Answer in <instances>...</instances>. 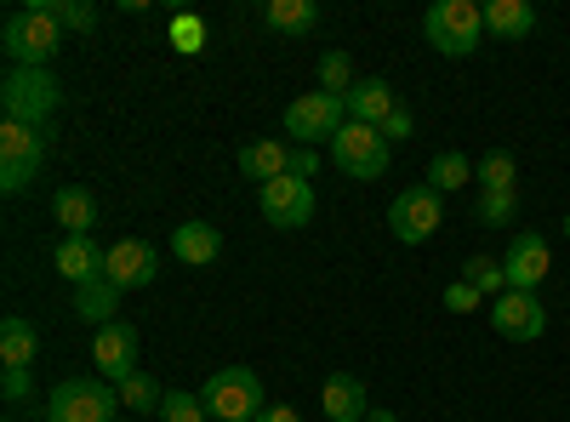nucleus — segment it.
<instances>
[{
  "label": "nucleus",
  "instance_id": "4c0bfd02",
  "mask_svg": "<svg viewBox=\"0 0 570 422\" xmlns=\"http://www.w3.org/2000/svg\"><path fill=\"white\" fill-rule=\"evenodd\" d=\"M376 131H383V137H389V149H394L400 137H411V115H405V109H394V115H389L383 126H376Z\"/></svg>",
  "mask_w": 570,
  "mask_h": 422
},
{
  "label": "nucleus",
  "instance_id": "9b49d317",
  "mask_svg": "<svg viewBox=\"0 0 570 422\" xmlns=\"http://www.w3.org/2000/svg\"><path fill=\"white\" fill-rule=\"evenodd\" d=\"M155 274H160V252L149 241H115L109 246L104 279L115 292H142V286H155Z\"/></svg>",
  "mask_w": 570,
  "mask_h": 422
},
{
  "label": "nucleus",
  "instance_id": "72a5a7b5",
  "mask_svg": "<svg viewBox=\"0 0 570 422\" xmlns=\"http://www.w3.org/2000/svg\"><path fill=\"white\" fill-rule=\"evenodd\" d=\"M480 303H485V297L473 292L468 279H451V286H445V308H451V314H473V308H480Z\"/></svg>",
  "mask_w": 570,
  "mask_h": 422
},
{
  "label": "nucleus",
  "instance_id": "a19ab883",
  "mask_svg": "<svg viewBox=\"0 0 570 422\" xmlns=\"http://www.w3.org/2000/svg\"><path fill=\"white\" fill-rule=\"evenodd\" d=\"M564 241H570V212H564Z\"/></svg>",
  "mask_w": 570,
  "mask_h": 422
},
{
  "label": "nucleus",
  "instance_id": "f03ea898",
  "mask_svg": "<svg viewBox=\"0 0 570 422\" xmlns=\"http://www.w3.org/2000/svg\"><path fill=\"white\" fill-rule=\"evenodd\" d=\"M422 35L440 58H473L485 46V7L480 0H434L422 18Z\"/></svg>",
  "mask_w": 570,
  "mask_h": 422
},
{
  "label": "nucleus",
  "instance_id": "a878e982",
  "mask_svg": "<svg viewBox=\"0 0 570 422\" xmlns=\"http://www.w3.org/2000/svg\"><path fill=\"white\" fill-rule=\"evenodd\" d=\"M120 297H126V292H115L109 279H98V286H80V292H75V314L109 325V320H120Z\"/></svg>",
  "mask_w": 570,
  "mask_h": 422
},
{
  "label": "nucleus",
  "instance_id": "c756f323",
  "mask_svg": "<svg viewBox=\"0 0 570 422\" xmlns=\"http://www.w3.org/2000/svg\"><path fill=\"white\" fill-rule=\"evenodd\" d=\"M160 422H212V416H206V400H200V394L171 389V394H166V405H160Z\"/></svg>",
  "mask_w": 570,
  "mask_h": 422
},
{
  "label": "nucleus",
  "instance_id": "4468645a",
  "mask_svg": "<svg viewBox=\"0 0 570 422\" xmlns=\"http://www.w3.org/2000/svg\"><path fill=\"white\" fill-rule=\"evenodd\" d=\"M104 263H109V252L91 241V234H63L58 252H52V268L69 279L75 292H80V286H98V279H104Z\"/></svg>",
  "mask_w": 570,
  "mask_h": 422
},
{
  "label": "nucleus",
  "instance_id": "6ab92c4d",
  "mask_svg": "<svg viewBox=\"0 0 570 422\" xmlns=\"http://www.w3.org/2000/svg\"><path fill=\"white\" fill-rule=\"evenodd\" d=\"M240 171L257 183H279L285 171H292V144H279V137H263V144H246L240 149Z\"/></svg>",
  "mask_w": 570,
  "mask_h": 422
},
{
  "label": "nucleus",
  "instance_id": "cd10ccee",
  "mask_svg": "<svg viewBox=\"0 0 570 422\" xmlns=\"http://www.w3.org/2000/svg\"><path fill=\"white\" fill-rule=\"evenodd\" d=\"M462 279H468V286L480 292V297H491V303H497V297L508 292V274H502V257H468V263H462Z\"/></svg>",
  "mask_w": 570,
  "mask_h": 422
},
{
  "label": "nucleus",
  "instance_id": "f704fd0d",
  "mask_svg": "<svg viewBox=\"0 0 570 422\" xmlns=\"http://www.w3.org/2000/svg\"><path fill=\"white\" fill-rule=\"evenodd\" d=\"M35 171H40V166H12V160H0V189H7V195H23L29 183H35Z\"/></svg>",
  "mask_w": 570,
  "mask_h": 422
},
{
  "label": "nucleus",
  "instance_id": "1a4fd4ad",
  "mask_svg": "<svg viewBox=\"0 0 570 422\" xmlns=\"http://www.w3.org/2000/svg\"><path fill=\"white\" fill-rule=\"evenodd\" d=\"M491 332L508 337V343H537L548 332V308L537 292H502L491 303Z\"/></svg>",
  "mask_w": 570,
  "mask_h": 422
},
{
  "label": "nucleus",
  "instance_id": "c85d7f7f",
  "mask_svg": "<svg viewBox=\"0 0 570 422\" xmlns=\"http://www.w3.org/2000/svg\"><path fill=\"white\" fill-rule=\"evenodd\" d=\"M320 91H331V98H348V91H354V63H348V52H325V58H320Z\"/></svg>",
  "mask_w": 570,
  "mask_h": 422
},
{
  "label": "nucleus",
  "instance_id": "20e7f679",
  "mask_svg": "<svg viewBox=\"0 0 570 422\" xmlns=\"http://www.w3.org/2000/svg\"><path fill=\"white\" fill-rule=\"evenodd\" d=\"M200 400H206V416H217V422H257L268 411L263 405V377L252 365H217L206 377V389H200Z\"/></svg>",
  "mask_w": 570,
  "mask_h": 422
},
{
  "label": "nucleus",
  "instance_id": "ea45409f",
  "mask_svg": "<svg viewBox=\"0 0 570 422\" xmlns=\"http://www.w3.org/2000/svg\"><path fill=\"white\" fill-rule=\"evenodd\" d=\"M365 422H400V411H365Z\"/></svg>",
  "mask_w": 570,
  "mask_h": 422
},
{
  "label": "nucleus",
  "instance_id": "b1692460",
  "mask_svg": "<svg viewBox=\"0 0 570 422\" xmlns=\"http://www.w3.org/2000/svg\"><path fill=\"white\" fill-rule=\"evenodd\" d=\"M35 354H40V337H35V325L29 320H0V365H35Z\"/></svg>",
  "mask_w": 570,
  "mask_h": 422
},
{
  "label": "nucleus",
  "instance_id": "ddd939ff",
  "mask_svg": "<svg viewBox=\"0 0 570 422\" xmlns=\"http://www.w3.org/2000/svg\"><path fill=\"white\" fill-rule=\"evenodd\" d=\"M553 268V246L542 234H513V246L502 257V274H508V292H537Z\"/></svg>",
  "mask_w": 570,
  "mask_h": 422
},
{
  "label": "nucleus",
  "instance_id": "393cba45",
  "mask_svg": "<svg viewBox=\"0 0 570 422\" xmlns=\"http://www.w3.org/2000/svg\"><path fill=\"white\" fill-rule=\"evenodd\" d=\"M52 217L63 234H91V223H98V200H91L86 189H58L52 195Z\"/></svg>",
  "mask_w": 570,
  "mask_h": 422
},
{
  "label": "nucleus",
  "instance_id": "bb28decb",
  "mask_svg": "<svg viewBox=\"0 0 570 422\" xmlns=\"http://www.w3.org/2000/svg\"><path fill=\"white\" fill-rule=\"evenodd\" d=\"M115 389H120V405H126V411H155V416H160V405H166V389L149 377V371H131V377L115 383Z\"/></svg>",
  "mask_w": 570,
  "mask_h": 422
},
{
  "label": "nucleus",
  "instance_id": "58836bf2",
  "mask_svg": "<svg viewBox=\"0 0 570 422\" xmlns=\"http://www.w3.org/2000/svg\"><path fill=\"white\" fill-rule=\"evenodd\" d=\"M257 422H303V411H297V405H268Z\"/></svg>",
  "mask_w": 570,
  "mask_h": 422
},
{
  "label": "nucleus",
  "instance_id": "39448f33",
  "mask_svg": "<svg viewBox=\"0 0 570 422\" xmlns=\"http://www.w3.org/2000/svg\"><path fill=\"white\" fill-rule=\"evenodd\" d=\"M120 411V389L104 377H63L46 394V422H115Z\"/></svg>",
  "mask_w": 570,
  "mask_h": 422
},
{
  "label": "nucleus",
  "instance_id": "5701e85b",
  "mask_svg": "<svg viewBox=\"0 0 570 422\" xmlns=\"http://www.w3.org/2000/svg\"><path fill=\"white\" fill-rule=\"evenodd\" d=\"M468 183H473V160L462 149H440L434 160H428V189L434 195H456V189H468Z\"/></svg>",
  "mask_w": 570,
  "mask_h": 422
},
{
  "label": "nucleus",
  "instance_id": "aec40b11",
  "mask_svg": "<svg viewBox=\"0 0 570 422\" xmlns=\"http://www.w3.org/2000/svg\"><path fill=\"white\" fill-rule=\"evenodd\" d=\"M0 160H12V166H40V160H46V131H40V126L7 120V126H0Z\"/></svg>",
  "mask_w": 570,
  "mask_h": 422
},
{
  "label": "nucleus",
  "instance_id": "dca6fc26",
  "mask_svg": "<svg viewBox=\"0 0 570 422\" xmlns=\"http://www.w3.org/2000/svg\"><path fill=\"white\" fill-rule=\"evenodd\" d=\"M320 411H325V422H365L371 394H365V383H360V377L337 371V377H325V389H320Z\"/></svg>",
  "mask_w": 570,
  "mask_h": 422
},
{
  "label": "nucleus",
  "instance_id": "a211bd4d",
  "mask_svg": "<svg viewBox=\"0 0 570 422\" xmlns=\"http://www.w3.org/2000/svg\"><path fill=\"white\" fill-rule=\"evenodd\" d=\"M485 35L491 40H531L537 35V7L531 0H491L485 7Z\"/></svg>",
  "mask_w": 570,
  "mask_h": 422
},
{
  "label": "nucleus",
  "instance_id": "7ed1b4c3",
  "mask_svg": "<svg viewBox=\"0 0 570 422\" xmlns=\"http://www.w3.org/2000/svg\"><path fill=\"white\" fill-rule=\"evenodd\" d=\"M63 104V86L52 69H7V80H0V109H7V120L18 126H40L58 115Z\"/></svg>",
  "mask_w": 570,
  "mask_h": 422
},
{
  "label": "nucleus",
  "instance_id": "0eeeda50",
  "mask_svg": "<svg viewBox=\"0 0 570 422\" xmlns=\"http://www.w3.org/2000/svg\"><path fill=\"white\" fill-rule=\"evenodd\" d=\"M343 126H348V104L331 98V91H303V98L285 109V137H292V144H303V149L331 144Z\"/></svg>",
  "mask_w": 570,
  "mask_h": 422
},
{
  "label": "nucleus",
  "instance_id": "f257e3e1",
  "mask_svg": "<svg viewBox=\"0 0 570 422\" xmlns=\"http://www.w3.org/2000/svg\"><path fill=\"white\" fill-rule=\"evenodd\" d=\"M63 23L46 12V0H35V7L12 12L7 29H0V46H7L12 69H52V58L63 52Z\"/></svg>",
  "mask_w": 570,
  "mask_h": 422
},
{
  "label": "nucleus",
  "instance_id": "f8f14e48",
  "mask_svg": "<svg viewBox=\"0 0 570 422\" xmlns=\"http://www.w3.org/2000/svg\"><path fill=\"white\" fill-rule=\"evenodd\" d=\"M257 200H263V217L274 228H308V217H314V183L279 177V183H263Z\"/></svg>",
  "mask_w": 570,
  "mask_h": 422
},
{
  "label": "nucleus",
  "instance_id": "6e6552de",
  "mask_svg": "<svg viewBox=\"0 0 570 422\" xmlns=\"http://www.w3.org/2000/svg\"><path fill=\"white\" fill-rule=\"evenodd\" d=\"M440 223H445V195H434L428 183H416V189H400V200L389 206V228H394L400 246H428Z\"/></svg>",
  "mask_w": 570,
  "mask_h": 422
},
{
  "label": "nucleus",
  "instance_id": "423d86ee",
  "mask_svg": "<svg viewBox=\"0 0 570 422\" xmlns=\"http://www.w3.org/2000/svg\"><path fill=\"white\" fill-rule=\"evenodd\" d=\"M325 149H331V166H337L343 177H354V183H371V177H383V171H389V137L376 131V126L348 120Z\"/></svg>",
  "mask_w": 570,
  "mask_h": 422
},
{
  "label": "nucleus",
  "instance_id": "9d476101",
  "mask_svg": "<svg viewBox=\"0 0 570 422\" xmlns=\"http://www.w3.org/2000/svg\"><path fill=\"white\" fill-rule=\"evenodd\" d=\"M91 365H98L104 383H126L137 371V325L131 320L98 325V337H91Z\"/></svg>",
  "mask_w": 570,
  "mask_h": 422
},
{
  "label": "nucleus",
  "instance_id": "e433bc0d",
  "mask_svg": "<svg viewBox=\"0 0 570 422\" xmlns=\"http://www.w3.org/2000/svg\"><path fill=\"white\" fill-rule=\"evenodd\" d=\"M0 389H7V400L18 405V400H29V371L23 365H7V383H0Z\"/></svg>",
  "mask_w": 570,
  "mask_h": 422
},
{
  "label": "nucleus",
  "instance_id": "4be33fe9",
  "mask_svg": "<svg viewBox=\"0 0 570 422\" xmlns=\"http://www.w3.org/2000/svg\"><path fill=\"white\" fill-rule=\"evenodd\" d=\"M473 183H480V195H513L519 189V160L508 149H485L480 166H473Z\"/></svg>",
  "mask_w": 570,
  "mask_h": 422
},
{
  "label": "nucleus",
  "instance_id": "2f4dec72",
  "mask_svg": "<svg viewBox=\"0 0 570 422\" xmlns=\"http://www.w3.org/2000/svg\"><path fill=\"white\" fill-rule=\"evenodd\" d=\"M46 12H52L63 29H91V23H98V7H86V0H46Z\"/></svg>",
  "mask_w": 570,
  "mask_h": 422
},
{
  "label": "nucleus",
  "instance_id": "7c9ffc66",
  "mask_svg": "<svg viewBox=\"0 0 570 422\" xmlns=\"http://www.w3.org/2000/svg\"><path fill=\"white\" fill-rule=\"evenodd\" d=\"M171 46H177L183 58H195L200 46H206V23H200L195 12H177V18H171Z\"/></svg>",
  "mask_w": 570,
  "mask_h": 422
},
{
  "label": "nucleus",
  "instance_id": "c9c22d12",
  "mask_svg": "<svg viewBox=\"0 0 570 422\" xmlns=\"http://www.w3.org/2000/svg\"><path fill=\"white\" fill-rule=\"evenodd\" d=\"M314 171H320V149L292 144V171H285V177H303V183H314Z\"/></svg>",
  "mask_w": 570,
  "mask_h": 422
},
{
  "label": "nucleus",
  "instance_id": "473e14b6",
  "mask_svg": "<svg viewBox=\"0 0 570 422\" xmlns=\"http://www.w3.org/2000/svg\"><path fill=\"white\" fill-rule=\"evenodd\" d=\"M473 212H480L485 228H508L513 212H519V189H513V195H480V206H473Z\"/></svg>",
  "mask_w": 570,
  "mask_h": 422
},
{
  "label": "nucleus",
  "instance_id": "f3484780",
  "mask_svg": "<svg viewBox=\"0 0 570 422\" xmlns=\"http://www.w3.org/2000/svg\"><path fill=\"white\" fill-rule=\"evenodd\" d=\"M348 120H360V126H383L394 109H400V98H394V86L383 80V75H365V80H354V91H348Z\"/></svg>",
  "mask_w": 570,
  "mask_h": 422
},
{
  "label": "nucleus",
  "instance_id": "79ce46f5",
  "mask_svg": "<svg viewBox=\"0 0 570 422\" xmlns=\"http://www.w3.org/2000/svg\"><path fill=\"white\" fill-rule=\"evenodd\" d=\"M115 422H131V416H115Z\"/></svg>",
  "mask_w": 570,
  "mask_h": 422
},
{
  "label": "nucleus",
  "instance_id": "412c9836",
  "mask_svg": "<svg viewBox=\"0 0 570 422\" xmlns=\"http://www.w3.org/2000/svg\"><path fill=\"white\" fill-rule=\"evenodd\" d=\"M263 23L274 35H308L320 23V7L314 0H263Z\"/></svg>",
  "mask_w": 570,
  "mask_h": 422
},
{
  "label": "nucleus",
  "instance_id": "2eb2a0df",
  "mask_svg": "<svg viewBox=\"0 0 570 422\" xmlns=\"http://www.w3.org/2000/svg\"><path fill=\"white\" fill-rule=\"evenodd\" d=\"M171 257L188 263V268L217 263V257H223V228H212V223H200V217L177 223V228H171Z\"/></svg>",
  "mask_w": 570,
  "mask_h": 422
}]
</instances>
